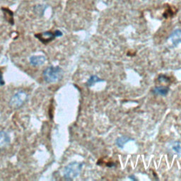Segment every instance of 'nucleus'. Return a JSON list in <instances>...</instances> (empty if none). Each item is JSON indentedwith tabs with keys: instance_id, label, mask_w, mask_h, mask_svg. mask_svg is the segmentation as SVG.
<instances>
[{
	"instance_id": "1",
	"label": "nucleus",
	"mask_w": 181,
	"mask_h": 181,
	"mask_svg": "<svg viewBox=\"0 0 181 181\" xmlns=\"http://www.w3.org/2000/svg\"><path fill=\"white\" fill-rule=\"evenodd\" d=\"M62 70L59 67L51 66L43 72V78L47 83H55L61 79Z\"/></svg>"
},
{
	"instance_id": "2",
	"label": "nucleus",
	"mask_w": 181,
	"mask_h": 181,
	"mask_svg": "<svg viewBox=\"0 0 181 181\" xmlns=\"http://www.w3.org/2000/svg\"><path fill=\"white\" fill-rule=\"evenodd\" d=\"M83 164L77 162L69 163L64 170V177L66 180H72L76 178L80 173Z\"/></svg>"
},
{
	"instance_id": "3",
	"label": "nucleus",
	"mask_w": 181,
	"mask_h": 181,
	"mask_svg": "<svg viewBox=\"0 0 181 181\" xmlns=\"http://www.w3.org/2000/svg\"><path fill=\"white\" fill-rule=\"evenodd\" d=\"M28 98V95L26 92L23 91H20L14 94L13 97L11 98L9 105L14 108H18L21 107L24 103L26 102Z\"/></svg>"
},
{
	"instance_id": "4",
	"label": "nucleus",
	"mask_w": 181,
	"mask_h": 181,
	"mask_svg": "<svg viewBox=\"0 0 181 181\" xmlns=\"http://www.w3.org/2000/svg\"><path fill=\"white\" fill-rule=\"evenodd\" d=\"M62 35V33L60 31H56L55 32H51V31H47L42 33H39L35 35L36 38H38L41 42L44 44H47L50 41L55 39L56 37H60Z\"/></svg>"
},
{
	"instance_id": "5",
	"label": "nucleus",
	"mask_w": 181,
	"mask_h": 181,
	"mask_svg": "<svg viewBox=\"0 0 181 181\" xmlns=\"http://www.w3.org/2000/svg\"><path fill=\"white\" fill-rule=\"evenodd\" d=\"M45 61H46V58L43 55H37V56H32L30 58V63L33 65V66L38 67L41 66V65L44 64Z\"/></svg>"
},
{
	"instance_id": "6",
	"label": "nucleus",
	"mask_w": 181,
	"mask_h": 181,
	"mask_svg": "<svg viewBox=\"0 0 181 181\" xmlns=\"http://www.w3.org/2000/svg\"><path fill=\"white\" fill-rule=\"evenodd\" d=\"M170 39L175 46H177L178 44L181 43V30L177 29L173 31L170 36Z\"/></svg>"
},
{
	"instance_id": "7",
	"label": "nucleus",
	"mask_w": 181,
	"mask_h": 181,
	"mask_svg": "<svg viewBox=\"0 0 181 181\" xmlns=\"http://www.w3.org/2000/svg\"><path fill=\"white\" fill-rule=\"evenodd\" d=\"M168 147L171 151L175 152V154L181 156V142H171L168 144Z\"/></svg>"
},
{
	"instance_id": "8",
	"label": "nucleus",
	"mask_w": 181,
	"mask_h": 181,
	"mask_svg": "<svg viewBox=\"0 0 181 181\" xmlns=\"http://www.w3.org/2000/svg\"><path fill=\"white\" fill-rule=\"evenodd\" d=\"M153 93L155 95L162 96H165L168 94V91H169V88L166 86H157L153 89Z\"/></svg>"
},
{
	"instance_id": "9",
	"label": "nucleus",
	"mask_w": 181,
	"mask_h": 181,
	"mask_svg": "<svg viewBox=\"0 0 181 181\" xmlns=\"http://www.w3.org/2000/svg\"><path fill=\"white\" fill-rule=\"evenodd\" d=\"M133 139L130 138V137H125V136H122V137H120L116 139V142H115V144L116 145L119 147L120 149H123L124 148V146L125 145V144H127V142H129L130 141H132Z\"/></svg>"
},
{
	"instance_id": "10",
	"label": "nucleus",
	"mask_w": 181,
	"mask_h": 181,
	"mask_svg": "<svg viewBox=\"0 0 181 181\" xmlns=\"http://www.w3.org/2000/svg\"><path fill=\"white\" fill-rule=\"evenodd\" d=\"M10 142V137L6 132H0V146L5 145Z\"/></svg>"
},
{
	"instance_id": "11",
	"label": "nucleus",
	"mask_w": 181,
	"mask_h": 181,
	"mask_svg": "<svg viewBox=\"0 0 181 181\" xmlns=\"http://www.w3.org/2000/svg\"><path fill=\"white\" fill-rule=\"evenodd\" d=\"M103 81H105L104 79H101L96 75H92L88 79L87 82H86V86H92L96 83H98V82H103Z\"/></svg>"
},
{
	"instance_id": "12",
	"label": "nucleus",
	"mask_w": 181,
	"mask_h": 181,
	"mask_svg": "<svg viewBox=\"0 0 181 181\" xmlns=\"http://www.w3.org/2000/svg\"><path fill=\"white\" fill-rule=\"evenodd\" d=\"M168 9H166V11H165V14H164V16H165V18H168L169 17V16H172L174 15V13L175 11H174L173 10V9L172 7L169 6V5H168Z\"/></svg>"
},
{
	"instance_id": "13",
	"label": "nucleus",
	"mask_w": 181,
	"mask_h": 181,
	"mask_svg": "<svg viewBox=\"0 0 181 181\" xmlns=\"http://www.w3.org/2000/svg\"><path fill=\"white\" fill-rule=\"evenodd\" d=\"M2 9L4 10V13L5 14V16H6V19H10V21L11 22V19H13V13H12V12L10 10H9L8 9L3 8Z\"/></svg>"
},
{
	"instance_id": "14",
	"label": "nucleus",
	"mask_w": 181,
	"mask_h": 181,
	"mask_svg": "<svg viewBox=\"0 0 181 181\" xmlns=\"http://www.w3.org/2000/svg\"><path fill=\"white\" fill-rule=\"evenodd\" d=\"M4 84V81L3 79V76H2V73L1 70H0V85L2 86Z\"/></svg>"
},
{
	"instance_id": "15",
	"label": "nucleus",
	"mask_w": 181,
	"mask_h": 181,
	"mask_svg": "<svg viewBox=\"0 0 181 181\" xmlns=\"http://www.w3.org/2000/svg\"><path fill=\"white\" fill-rule=\"evenodd\" d=\"M129 178H130V179H132V180H137L136 178H134V175H132V176H130V177Z\"/></svg>"
}]
</instances>
